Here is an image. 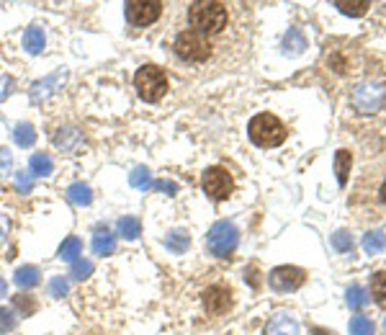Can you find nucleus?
I'll return each instance as SVG.
<instances>
[{
    "mask_svg": "<svg viewBox=\"0 0 386 335\" xmlns=\"http://www.w3.org/2000/svg\"><path fill=\"white\" fill-rule=\"evenodd\" d=\"M44 44H47V36L41 32L39 26H32V29H26L24 34V49L29 55H39L44 52Z\"/></svg>",
    "mask_w": 386,
    "mask_h": 335,
    "instance_id": "ddd939ff",
    "label": "nucleus"
},
{
    "mask_svg": "<svg viewBox=\"0 0 386 335\" xmlns=\"http://www.w3.org/2000/svg\"><path fill=\"white\" fill-rule=\"evenodd\" d=\"M332 245H335V250H340V253H350V250H353V238H350L345 230H340L332 235Z\"/></svg>",
    "mask_w": 386,
    "mask_h": 335,
    "instance_id": "7c9ffc66",
    "label": "nucleus"
},
{
    "mask_svg": "<svg viewBox=\"0 0 386 335\" xmlns=\"http://www.w3.org/2000/svg\"><path fill=\"white\" fill-rule=\"evenodd\" d=\"M350 335H373V322L368 317L350 320Z\"/></svg>",
    "mask_w": 386,
    "mask_h": 335,
    "instance_id": "c756f323",
    "label": "nucleus"
},
{
    "mask_svg": "<svg viewBox=\"0 0 386 335\" xmlns=\"http://www.w3.org/2000/svg\"><path fill=\"white\" fill-rule=\"evenodd\" d=\"M315 335H330V333H327V330H322V327H317Z\"/></svg>",
    "mask_w": 386,
    "mask_h": 335,
    "instance_id": "ea45409f",
    "label": "nucleus"
},
{
    "mask_svg": "<svg viewBox=\"0 0 386 335\" xmlns=\"http://www.w3.org/2000/svg\"><path fill=\"white\" fill-rule=\"evenodd\" d=\"M350 165H353V155H350L347 150H338V155H335V173H338V184L340 186H347Z\"/></svg>",
    "mask_w": 386,
    "mask_h": 335,
    "instance_id": "dca6fc26",
    "label": "nucleus"
},
{
    "mask_svg": "<svg viewBox=\"0 0 386 335\" xmlns=\"http://www.w3.org/2000/svg\"><path fill=\"white\" fill-rule=\"evenodd\" d=\"M384 247H386V235L381 230H373L363 238V250H366L368 256H376V253H381Z\"/></svg>",
    "mask_w": 386,
    "mask_h": 335,
    "instance_id": "412c9836",
    "label": "nucleus"
},
{
    "mask_svg": "<svg viewBox=\"0 0 386 335\" xmlns=\"http://www.w3.org/2000/svg\"><path fill=\"white\" fill-rule=\"evenodd\" d=\"M90 273H93V264H90V261H83V258H80V261H75V264H72V271H70L72 279L83 281V279H88Z\"/></svg>",
    "mask_w": 386,
    "mask_h": 335,
    "instance_id": "2f4dec72",
    "label": "nucleus"
},
{
    "mask_svg": "<svg viewBox=\"0 0 386 335\" xmlns=\"http://www.w3.org/2000/svg\"><path fill=\"white\" fill-rule=\"evenodd\" d=\"M204 191H206V196L214 201L229 199L232 191H235L232 173H229L227 168H209L204 173Z\"/></svg>",
    "mask_w": 386,
    "mask_h": 335,
    "instance_id": "6e6552de",
    "label": "nucleus"
},
{
    "mask_svg": "<svg viewBox=\"0 0 386 335\" xmlns=\"http://www.w3.org/2000/svg\"><path fill=\"white\" fill-rule=\"evenodd\" d=\"M93 250L95 256H113V250H116V235H111L109 230L98 232L93 238Z\"/></svg>",
    "mask_w": 386,
    "mask_h": 335,
    "instance_id": "2eb2a0df",
    "label": "nucleus"
},
{
    "mask_svg": "<svg viewBox=\"0 0 386 335\" xmlns=\"http://www.w3.org/2000/svg\"><path fill=\"white\" fill-rule=\"evenodd\" d=\"M371 294H373V299H376L381 307H386V271L373 273V279H371Z\"/></svg>",
    "mask_w": 386,
    "mask_h": 335,
    "instance_id": "a878e982",
    "label": "nucleus"
},
{
    "mask_svg": "<svg viewBox=\"0 0 386 335\" xmlns=\"http://www.w3.org/2000/svg\"><path fill=\"white\" fill-rule=\"evenodd\" d=\"M129 184L135 186V189H139V191H147V189H152V176L147 168H135L132 173H129Z\"/></svg>",
    "mask_w": 386,
    "mask_h": 335,
    "instance_id": "393cba45",
    "label": "nucleus"
},
{
    "mask_svg": "<svg viewBox=\"0 0 386 335\" xmlns=\"http://www.w3.org/2000/svg\"><path fill=\"white\" fill-rule=\"evenodd\" d=\"M347 304L353 307V310H361L368 304V296H366V289L363 287H350L347 289Z\"/></svg>",
    "mask_w": 386,
    "mask_h": 335,
    "instance_id": "cd10ccee",
    "label": "nucleus"
},
{
    "mask_svg": "<svg viewBox=\"0 0 386 335\" xmlns=\"http://www.w3.org/2000/svg\"><path fill=\"white\" fill-rule=\"evenodd\" d=\"M13 139H16V144H21V147H32V144L36 142V132H34L32 124H18L16 132H13Z\"/></svg>",
    "mask_w": 386,
    "mask_h": 335,
    "instance_id": "bb28decb",
    "label": "nucleus"
},
{
    "mask_svg": "<svg viewBox=\"0 0 386 335\" xmlns=\"http://www.w3.org/2000/svg\"><path fill=\"white\" fill-rule=\"evenodd\" d=\"M67 292H70V284H67L64 276H55V279L49 281V296H57V299H60V296H64Z\"/></svg>",
    "mask_w": 386,
    "mask_h": 335,
    "instance_id": "473e14b6",
    "label": "nucleus"
},
{
    "mask_svg": "<svg viewBox=\"0 0 386 335\" xmlns=\"http://www.w3.org/2000/svg\"><path fill=\"white\" fill-rule=\"evenodd\" d=\"M118 232H121L126 240H137L142 235V224H139L137 217H124V219H118Z\"/></svg>",
    "mask_w": 386,
    "mask_h": 335,
    "instance_id": "b1692460",
    "label": "nucleus"
},
{
    "mask_svg": "<svg viewBox=\"0 0 386 335\" xmlns=\"http://www.w3.org/2000/svg\"><path fill=\"white\" fill-rule=\"evenodd\" d=\"M135 88L142 101L147 104H158L160 98H165L167 93V75L158 64H142L135 72Z\"/></svg>",
    "mask_w": 386,
    "mask_h": 335,
    "instance_id": "20e7f679",
    "label": "nucleus"
},
{
    "mask_svg": "<svg viewBox=\"0 0 386 335\" xmlns=\"http://www.w3.org/2000/svg\"><path fill=\"white\" fill-rule=\"evenodd\" d=\"M229 18H232V13H229L227 3L204 0V3H193L188 8V29L214 39V36L227 32Z\"/></svg>",
    "mask_w": 386,
    "mask_h": 335,
    "instance_id": "f257e3e1",
    "label": "nucleus"
},
{
    "mask_svg": "<svg viewBox=\"0 0 386 335\" xmlns=\"http://www.w3.org/2000/svg\"><path fill=\"white\" fill-rule=\"evenodd\" d=\"M268 281L276 292H296L307 281V273L296 268V266H278V268L270 271Z\"/></svg>",
    "mask_w": 386,
    "mask_h": 335,
    "instance_id": "1a4fd4ad",
    "label": "nucleus"
},
{
    "mask_svg": "<svg viewBox=\"0 0 386 335\" xmlns=\"http://www.w3.org/2000/svg\"><path fill=\"white\" fill-rule=\"evenodd\" d=\"M386 104V86L376 80H366L353 90V106L361 114H373Z\"/></svg>",
    "mask_w": 386,
    "mask_h": 335,
    "instance_id": "0eeeda50",
    "label": "nucleus"
},
{
    "mask_svg": "<svg viewBox=\"0 0 386 335\" xmlns=\"http://www.w3.org/2000/svg\"><path fill=\"white\" fill-rule=\"evenodd\" d=\"M6 292H8V284L0 279V296H6Z\"/></svg>",
    "mask_w": 386,
    "mask_h": 335,
    "instance_id": "4c0bfd02",
    "label": "nucleus"
},
{
    "mask_svg": "<svg viewBox=\"0 0 386 335\" xmlns=\"http://www.w3.org/2000/svg\"><path fill=\"white\" fill-rule=\"evenodd\" d=\"M188 245H191V238L186 230H173L165 238V247L170 250V253H175V256H178V253H186Z\"/></svg>",
    "mask_w": 386,
    "mask_h": 335,
    "instance_id": "f3484780",
    "label": "nucleus"
},
{
    "mask_svg": "<svg viewBox=\"0 0 386 335\" xmlns=\"http://www.w3.org/2000/svg\"><path fill=\"white\" fill-rule=\"evenodd\" d=\"M13 307L21 312V317H29V315H34V310H36V302H34L29 294H18L13 296Z\"/></svg>",
    "mask_w": 386,
    "mask_h": 335,
    "instance_id": "c85d7f7f",
    "label": "nucleus"
},
{
    "mask_svg": "<svg viewBox=\"0 0 386 335\" xmlns=\"http://www.w3.org/2000/svg\"><path fill=\"white\" fill-rule=\"evenodd\" d=\"M67 199H70L72 204H78V207H88V204L93 201V191H90V186L85 184H72L70 189H67Z\"/></svg>",
    "mask_w": 386,
    "mask_h": 335,
    "instance_id": "aec40b11",
    "label": "nucleus"
},
{
    "mask_svg": "<svg viewBox=\"0 0 386 335\" xmlns=\"http://www.w3.org/2000/svg\"><path fill=\"white\" fill-rule=\"evenodd\" d=\"M247 135H250V139L258 147H278V144H284L289 132H286L284 121L278 119V116H273V114H258V116H252Z\"/></svg>",
    "mask_w": 386,
    "mask_h": 335,
    "instance_id": "7ed1b4c3",
    "label": "nucleus"
},
{
    "mask_svg": "<svg viewBox=\"0 0 386 335\" xmlns=\"http://www.w3.org/2000/svg\"><path fill=\"white\" fill-rule=\"evenodd\" d=\"M266 335H299V322L289 312H278L268 320Z\"/></svg>",
    "mask_w": 386,
    "mask_h": 335,
    "instance_id": "f8f14e48",
    "label": "nucleus"
},
{
    "mask_svg": "<svg viewBox=\"0 0 386 335\" xmlns=\"http://www.w3.org/2000/svg\"><path fill=\"white\" fill-rule=\"evenodd\" d=\"M80 256H83V242H80V238H67L60 245V258L62 261H70V264H75V261H80Z\"/></svg>",
    "mask_w": 386,
    "mask_h": 335,
    "instance_id": "6ab92c4d",
    "label": "nucleus"
},
{
    "mask_svg": "<svg viewBox=\"0 0 386 335\" xmlns=\"http://www.w3.org/2000/svg\"><path fill=\"white\" fill-rule=\"evenodd\" d=\"M163 8H165V3H160V0H129L124 6V13L129 24L144 29L163 16Z\"/></svg>",
    "mask_w": 386,
    "mask_h": 335,
    "instance_id": "423d86ee",
    "label": "nucleus"
},
{
    "mask_svg": "<svg viewBox=\"0 0 386 335\" xmlns=\"http://www.w3.org/2000/svg\"><path fill=\"white\" fill-rule=\"evenodd\" d=\"M335 8H340V13H345V16H366V11L371 8L368 0H358V3H345V0H338L335 3Z\"/></svg>",
    "mask_w": 386,
    "mask_h": 335,
    "instance_id": "5701e85b",
    "label": "nucleus"
},
{
    "mask_svg": "<svg viewBox=\"0 0 386 335\" xmlns=\"http://www.w3.org/2000/svg\"><path fill=\"white\" fill-rule=\"evenodd\" d=\"M216 47H214L212 36L193 32V29H181L173 39V55L186 64H206L214 57Z\"/></svg>",
    "mask_w": 386,
    "mask_h": 335,
    "instance_id": "f03ea898",
    "label": "nucleus"
},
{
    "mask_svg": "<svg viewBox=\"0 0 386 335\" xmlns=\"http://www.w3.org/2000/svg\"><path fill=\"white\" fill-rule=\"evenodd\" d=\"M11 165H13V158H11V152L6 147H0V178L8 176L11 173Z\"/></svg>",
    "mask_w": 386,
    "mask_h": 335,
    "instance_id": "c9c22d12",
    "label": "nucleus"
},
{
    "mask_svg": "<svg viewBox=\"0 0 386 335\" xmlns=\"http://www.w3.org/2000/svg\"><path fill=\"white\" fill-rule=\"evenodd\" d=\"M201 296H204V310L209 315H224L232 307V292L227 287H219V284L209 287Z\"/></svg>",
    "mask_w": 386,
    "mask_h": 335,
    "instance_id": "9d476101",
    "label": "nucleus"
},
{
    "mask_svg": "<svg viewBox=\"0 0 386 335\" xmlns=\"http://www.w3.org/2000/svg\"><path fill=\"white\" fill-rule=\"evenodd\" d=\"M237 240H240V232H237L235 224L221 219V222L214 224L212 230H209V235H206V247L212 250V256L227 258L237 247Z\"/></svg>",
    "mask_w": 386,
    "mask_h": 335,
    "instance_id": "39448f33",
    "label": "nucleus"
},
{
    "mask_svg": "<svg viewBox=\"0 0 386 335\" xmlns=\"http://www.w3.org/2000/svg\"><path fill=\"white\" fill-rule=\"evenodd\" d=\"M16 327V317L8 307H0V333H11Z\"/></svg>",
    "mask_w": 386,
    "mask_h": 335,
    "instance_id": "72a5a7b5",
    "label": "nucleus"
},
{
    "mask_svg": "<svg viewBox=\"0 0 386 335\" xmlns=\"http://www.w3.org/2000/svg\"><path fill=\"white\" fill-rule=\"evenodd\" d=\"M152 189H158V191H167L170 196H173V193H178V186L170 184V181H155V184H152Z\"/></svg>",
    "mask_w": 386,
    "mask_h": 335,
    "instance_id": "e433bc0d",
    "label": "nucleus"
},
{
    "mask_svg": "<svg viewBox=\"0 0 386 335\" xmlns=\"http://www.w3.org/2000/svg\"><path fill=\"white\" fill-rule=\"evenodd\" d=\"M378 193H381V201L386 204V181H384V186H381V191H378Z\"/></svg>",
    "mask_w": 386,
    "mask_h": 335,
    "instance_id": "58836bf2",
    "label": "nucleus"
},
{
    "mask_svg": "<svg viewBox=\"0 0 386 335\" xmlns=\"http://www.w3.org/2000/svg\"><path fill=\"white\" fill-rule=\"evenodd\" d=\"M307 49V39H304V34L299 32V29H289V34L284 36V52L286 55H301Z\"/></svg>",
    "mask_w": 386,
    "mask_h": 335,
    "instance_id": "4468645a",
    "label": "nucleus"
},
{
    "mask_svg": "<svg viewBox=\"0 0 386 335\" xmlns=\"http://www.w3.org/2000/svg\"><path fill=\"white\" fill-rule=\"evenodd\" d=\"M41 281V273L36 266H21L16 271V284L21 289H34Z\"/></svg>",
    "mask_w": 386,
    "mask_h": 335,
    "instance_id": "a211bd4d",
    "label": "nucleus"
},
{
    "mask_svg": "<svg viewBox=\"0 0 386 335\" xmlns=\"http://www.w3.org/2000/svg\"><path fill=\"white\" fill-rule=\"evenodd\" d=\"M384 327H386V322H384Z\"/></svg>",
    "mask_w": 386,
    "mask_h": 335,
    "instance_id": "a19ab883",
    "label": "nucleus"
},
{
    "mask_svg": "<svg viewBox=\"0 0 386 335\" xmlns=\"http://www.w3.org/2000/svg\"><path fill=\"white\" fill-rule=\"evenodd\" d=\"M55 170V163H52V158H49L47 152H36L32 158V173L34 176H49Z\"/></svg>",
    "mask_w": 386,
    "mask_h": 335,
    "instance_id": "4be33fe9",
    "label": "nucleus"
},
{
    "mask_svg": "<svg viewBox=\"0 0 386 335\" xmlns=\"http://www.w3.org/2000/svg\"><path fill=\"white\" fill-rule=\"evenodd\" d=\"M16 189L21 193H32L34 189V178L29 173H16Z\"/></svg>",
    "mask_w": 386,
    "mask_h": 335,
    "instance_id": "f704fd0d",
    "label": "nucleus"
},
{
    "mask_svg": "<svg viewBox=\"0 0 386 335\" xmlns=\"http://www.w3.org/2000/svg\"><path fill=\"white\" fill-rule=\"evenodd\" d=\"M52 142H55L57 150H62L64 155H78V152L83 150V144H85V137H83V132H80L78 127H64V129H57Z\"/></svg>",
    "mask_w": 386,
    "mask_h": 335,
    "instance_id": "9b49d317",
    "label": "nucleus"
}]
</instances>
